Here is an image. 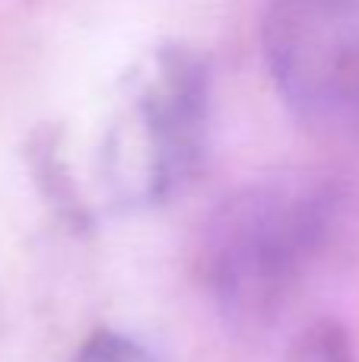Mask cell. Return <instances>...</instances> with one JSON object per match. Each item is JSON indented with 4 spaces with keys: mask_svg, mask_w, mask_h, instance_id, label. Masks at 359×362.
Wrapping results in <instances>:
<instances>
[{
    "mask_svg": "<svg viewBox=\"0 0 359 362\" xmlns=\"http://www.w3.org/2000/svg\"><path fill=\"white\" fill-rule=\"evenodd\" d=\"M350 223L337 175L286 169L226 194L204 223L197 270L235 337H264L322 270Z\"/></svg>",
    "mask_w": 359,
    "mask_h": 362,
    "instance_id": "6da1fadb",
    "label": "cell"
},
{
    "mask_svg": "<svg viewBox=\"0 0 359 362\" xmlns=\"http://www.w3.org/2000/svg\"><path fill=\"white\" fill-rule=\"evenodd\" d=\"M286 362H359L353 337L337 318H312L286 346Z\"/></svg>",
    "mask_w": 359,
    "mask_h": 362,
    "instance_id": "277c9868",
    "label": "cell"
},
{
    "mask_svg": "<svg viewBox=\"0 0 359 362\" xmlns=\"http://www.w3.org/2000/svg\"><path fill=\"white\" fill-rule=\"evenodd\" d=\"M210 67L188 45H159L127 80L102 144V172L121 206H156L194 178L207 150Z\"/></svg>",
    "mask_w": 359,
    "mask_h": 362,
    "instance_id": "7a4b0ae2",
    "label": "cell"
},
{
    "mask_svg": "<svg viewBox=\"0 0 359 362\" xmlns=\"http://www.w3.org/2000/svg\"><path fill=\"white\" fill-rule=\"evenodd\" d=\"M261 42L280 95L302 118L359 131V0H273Z\"/></svg>",
    "mask_w": 359,
    "mask_h": 362,
    "instance_id": "3957f363",
    "label": "cell"
},
{
    "mask_svg": "<svg viewBox=\"0 0 359 362\" xmlns=\"http://www.w3.org/2000/svg\"><path fill=\"white\" fill-rule=\"evenodd\" d=\"M70 362H159V356L124 331H95L80 344Z\"/></svg>",
    "mask_w": 359,
    "mask_h": 362,
    "instance_id": "5b68a950",
    "label": "cell"
}]
</instances>
